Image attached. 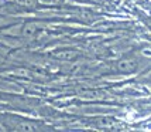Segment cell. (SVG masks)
Masks as SVG:
<instances>
[{"label":"cell","mask_w":151,"mask_h":132,"mask_svg":"<svg viewBox=\"0 0 151 132\" xmlns=\"http://www.w3.org/2000/svg\"><path fill=\"white\" fill-rule=\"evenodd\" d=\"M117 68L122 73H133L137 68V63L134 60H120L117 64Z\"/></svg>","instance_id":"obj_1"},{"label":"cell","mask_w":151,"mask_h":132,"mask_svg":"<svg viewBox=\"0 0 151 132\" xmlns=\"http://www.w3.org/2000/svg\"><path fill=\"white\" fill-rule=\"evenodd\" d=\"M34 31V26L33 24H28L27 28H24V34H31Z\"/></svg>","instance_id":"obj_2"}]
</instances>
